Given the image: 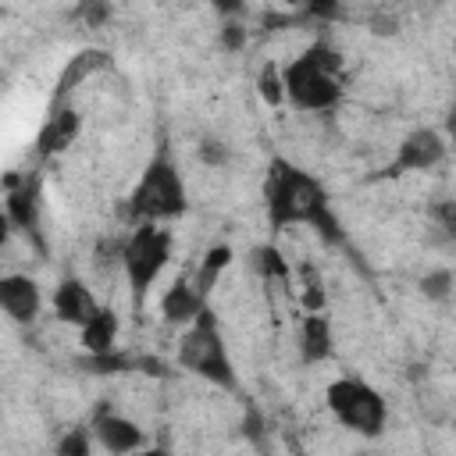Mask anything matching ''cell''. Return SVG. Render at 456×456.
<instances>
[{
    "label": "cell",
    "mask_w": 456,
    "mask_h": 456,
    "mask_svg": "<svg viewBox=\"0 0 456 456\" xmlns=\"http://www.w3.org/2000/svg\"><path fill=\"white\" fill-rule=\"evenodd\" d=\"M267 221L271 232H281L289 224H310L331 246L346 239L324 185L285 157H274L267 171Z\"/></svg>",
    "instance_id": "obj_1"
},
{
    "label": "cell",
    "mask_w": 456,
    "mask_h": 456,
    "mask_svg": "<svg viewBox=\"0 0 456 456\" xmlns=\"http://www.w3.org/2000/svg\"><path fill=\"white\" fill-rule=\"evenodd\" d=\"M342 53L317 39L310 43L299 57H292L281 68V82H285V100L296 110H331L342 100Z\"/></svg>",
    "instance_id": "obj_2"
},
{
    "label": "cell",
    "mask_w": 456,
    "mask_h": 456,
    "mask_svg": "<svg viewBox=\"0 0 456 456\" xmlns=\"http://www.w3.org/2000/svg\"><path fill=\"white\" fill-rule=\"evenodd\" d=\"M189 207V192H185V182H182V171L178 164L160 150L146 171L139 175V182L132 185L128 192V217L135 224H164V221H175L182 217Z\"/></svg>",
    "instance_id": "obj_3"
},
{
    "label": "cell",
    "mask_w": 456,
    "mask_h": 456,
    "mask_svg": "<svg viewBox=\"0 0 456 456\" xmlns=\"http://www.w3.org/2000/svg\"><path fill=\"white\" fill-rule=\"evenodd\" d=\"M178 367H185L189 374L217 385V388H235V363L224 349V338H221V324L214 317V310L207 306L189 328L185 335L178 338Z\"/></svg>",
    "instance_id": "obj_4"
},
{
    "label": "cell",
    "mask_w": 456,
    "mask_h": 456,
    "mask_svg": "<svg viewBox=\"0 0 456 456\" xmlns=\"http://www.w3.org/2000/svg\"><path fill=\"white\" fill-rule=\"evenodd\" d=\"M324 403H328L331 417L342 428H349V431H356L363 438H378L385 431V424H388L385 395L374 385L360 381V378H335L324 388Z\"/></svg>",
    "instance_id": "obj_5"
},
{
    "label": "cell",
    "mask_w": 456,
    "mask_h": 456,
    "mask_svg": "<svg viewBox=\"0 0 456 456\" xmlns=\"http://www.w3.org/2000/svg\"><path fill=\"white\" fill-rule=\"evenodd\" d=\"M171 232L160 224H135L132 235H125V249H121V271L128 278L132 289V303L139 306L142 296L150 292V285L164 274L167 260H171Z\"/></svg>",
    "instance_id": "obj_6"
},
{
    "label": "cell",
    "mask_w": 456,
    "mask_h": 456,
    "mask_svg": "<svg viewBox=\"0 0 456 456\" xmlns=\"http://www.w3.org/2000/svg\"><path fill=\"white\" fill-rule=\"evenodd\" d=\"M445 150H449L445 135H442L438 128H431V125H420V128L406 132V139L399 142V150H395V157L388 160L385 175L431 171V167H438V164L445 160Z\"/></svg>",
    "instance_id": "obj_7"
},
{
    "label": "cell",
    "mask_w": 456,
    "mask_h": 456,
    "mask_svg": "<svg viewBox=\"0 0 456 456\" xmlns=\"http://www.w3.org/2000/svg\"><path fill=\"white\" fill-rule=\"evenodd\" d=\"M89 428H93L96 445L110 456H135L139 449H146V431L118 410H100Z\"/></svg>",
    "instance_id": "obj_8"
},
{
    "label": "cell",
    "mask_w": 456,
    "mask_h": 456,
    "mask_svg": "<svg viewBox=\"0 0 456 456\" xmlns=\"http://www.w3.org/2000/svg\"><path fill=\"white\" fill-rule=\"evenodd\" d=\"M7 221L43 249V242H39V175L7 178Z\"/></svg>",
    "instance_id": "obj_9"
},
{
    "label": "cell",
    "mask_w": 456,
    "mask_h": 456,
    "mask_svg": "<svg viewBox=\"0 0 456 456\" xmlns=\"http://www.w3.org/2000/svg\"><path fill=\"white\" fill-rule=\"evenodd\" d=\"M53 314L64 321V324H75L78 331L100 314V303H96V296L89 292V285L82 281V278H75V274H64L61 281H57V289H53Z\"/></svg>",
    "instance_id": "obj_10"
},
{
    "label": "cell",
    "mask_w": 456,
    "mask_h": 456,
    "mask_svg": "<svg viewBox=\"0 0 456 456\" xmlns=\"http://www.w3.org/2000/svg\"><path fill=\"white\" fill-rule=\"evenodd\" d=\"M0 306L14 324H32L43 310V292L28 274H4L0 278Z\"/></svg>",
    "instance_id": "obj_11"
},
{
    "label": "cell",
    "mask_w": 456,
    "mask_h": 456,
    "mask_svg": "<svg viewBox=\"0 0 456 456\" xmlns=\"http://www.w3.org/2000/svg\"><path fill=\"white\" fill-rule=\"evenodd\" d=\"M78 132H82L78 110L68 107V103H64V107H53V110L46 114L39 135H36V157H39V160H50V157L64 153V150L78 139Z\"/></svg>",
    "instance_id": "obj_12"
},
{
    "label": "cell",
    "mask_w": 456,
    "mask_h": 456,
    "mask_svg": "<svg viewBox=\"0 0 456 456\" xmlns=\"http://www.w3.org/2000/svg\"><path fill=\"white\" fill-rule=\"evenodd\" d=\"M103 68H110V53L100 50V46H89V50H78L75 57H68V64H64V71H61V78H57V86H53L50 110H53V107H64L68 96H71L86 78L100 75Z\"/></svg>",
    "instance_id": "obj_13"
},
{
    "label": "cell",
    "mask_w": 456,
    "mask_h": 456,
    "mask_svg": "<svg viewBox=\"0 0 456 456\" xmlns=\"http://www.w3.org/2000/svg\"><path fill=\"white\" fill-rule=\"evenodd\" d=\"M207 310V296L192 285V278H175L167 292L160 296V317L164 324H192Z\"/></svg>",
    "instance_id": "obj_14"
},
{
    "label": "cell",
    "mask_w": 456,
    "mask_h": 456,
    "mask_svg": "<svg viewBox=\"0 0 456 456\" xmlns=\"http://www.w3.org/2000/svg\"><path fill=\"white\" fill-rule=\"evenodd\" d=\"M335 353V335H331V321L324 314H303L299 321V360L306 367L331 360Z\"/></svg>",
    "instance_id": "obj_15"
},
{
    "label": "cell",
    "mask_w": 456,
    "mask_h": 456,
    "mask_svg": "<svg viewBox=\"0 0 456 456\" xmlns=\"http://www.w3.org/2000/svg\"><path fill=\"white\" fill-rule=\"evenodd\" d=\"M114 338H118V314L110 306H100V314L78 331V342L86 353L100 356V353H114Z\"/></svg>",
    "instance_id": "obj_16"
},
{
    "label": "cell",
    "mask_w": 456,
    "mask_h": 456,
    "mask_svg": "<svg viewBox=\"0 0 456 456\" xmlns=\"http://www.w3.org/2000/svg\"><path fill=\"white\" fill-rule=\"evenodd\" d=\"M232 264V246H214L203 260H200V267H196V274H192V285L203 292V296H210V289L217 285V278H221V271Z\"/></svg>",
    "instance_id": "obj_17"
},
{
    "label": "cell",
    "mask_w": 456,
    "mask_h": 456,
    "mask_svg": "<svg viewBox=\"0 0 456 456\" xmlns=\"http://www.w3.org/2000/svg\"><path fill=\"white\" fill-rule=\"evenodd\" d=\"M428 217H431L435 242L456 246V200H438V203H431V207H428Z\"/></svg>",
    "instance_id": "obj_18"
},
{
    "label": "cell",
    "mask_w": 456,
    "mask_h": 456,
    "mask_svg": "<svg viewBox=\"0 0 456 456\" xmlns=\"http://www.w3.org/2000/svg\"><path fill=\"white\" fill-rule=\"evenodd\" d=\"M452 292H456V274L449 267H435L420 278V296L431 303H445Z\"/></svg>",
    "instance_id": "obj_19"
},
{
    "label": "cell",
    "mask_w": 456,
    "mask_h": 456,
    "mask_svg": "<svg viewBox=\"0 0 456 456\" xmlns=\"http://www.w3.org/2000/svg\"><path fill=\"white\" fill-rule=\"evenodd\" d=\"M249 256H253V271H260L264 278L289 281V264H285V256H281L274 246H256Z\"/></svg>",
    "instance_id": "obj_20"
},
{
    "label": "cell",
    "mask_w": 456,
    "mask_h": 456,
    "mask_svg": "<svg viewBox=\"0 0 456 456\" xmlns=\"http://www.w3.org/2000/svg\"><path fill=\"white\" fill-rule=\"evenodd\" d=\"M78 367H82V370H89V374H121V370H128V367H132V360H128V356H121L118 349H114V353H100V356L86 353V356L78 360Z\"/></svg>",
    "instance_id": "obj_21"
},
{
    "label": "cell",
    "mask_w": 456,
    "mask_h": 456,
    "mask_svg": "<svg viewBox=\"0 0 456 456\" xmlns=\"http://www.w3.org/2000/svg\"><path fill=\"white\" fill-rule=\"evenodd\" d=\"M93 428H71L57 438V456H89L93 452Z\"/></svg>",
    "instance_id": "obj_22"
},
{
    "label": "cell",
    "mask_w": 456,
    "mask_h": 456,
    "mask_svg": "<svg viewBox=\"0 0 456 456\" xmlns=\"http://www.w3.org/2000/svg\"><path fill=\"white\" fill-rule=\"evenodd\" d=\"M256 89H260V96L271 103V107H278L281 100H285V82H281V68L278 64H267L264 71H260V82H256Z\"/></svg>",
    "instance_id": "obj_23"
},
{
    "label": "cell",
    "mask_w": 456,
    "mask_h": 456,
    "mask_svg": "<svg viewBox=\"0 0 456 456\" xmlns=\"http://www.w3.org/2000/svg\"><path fill=\"white\" fill-rule=\"evenodd\" d=\"M303 310L306 314H321V306H324V289H321V278H317V271L310 267V264H303Z\"/></svg>",
    "instance_id": "obj_24"
},
{
    "label": "cell",
    "mask_w": 456,
    "mask_h": 456,
    "mask_svg": "<svg viewBox=\"0 0 456 456\" xmlns=\"http://www.w3.org/2000/svg\"><path fill=\"white\" fill-rule=\"evenodd\" d=\"M200 160L210 164V167H221V164H228V150L217 139H203L200 142Z\"/></svg>",
    "instance_id": "obj_25"
},
{
    "label": "cell",
    "mask_w": 456,
    "mask_h": 456,
    "mask_svg": "<svg viewBox=\"0 0 456 456\" xmlns=\"http://www.w3.org/2000/svg\"><path fill=\"white\" fill-rule=\"evenodd\" d=\"M242 43H246V28L235 25V21H224L221 25V46L224 50H242Z\"/></svg>",
    "instance_id": "obj_26"
},
{
    "label": "cell",
    "mask_w": 456,
    "mask_h": 456,
    "mask_svg": "<svg viewBox=\"0 0 456 456\" xmlns=\"http://www.w3.org/2000/svg\"><path fill=\"white\" fill-rule=\"evenodd\" d=\"M445 135H449V142H456V107L445 114Z\"/></svg>",
    "instance_id": "obj_27"
},
{
    "label": "cell",
    "mask_w": 456,
    "mask_h": 456,
    "mask_svg": "<svg viewBox=\"0 0 456 456\" xmlns=\"http://www.w3.org/2000/svg\"><path fill=\"white\" fill-rule=\"evenodd\" d=\"M135 456H171V452H167L164 445H146V449H139Z\"/></svg>",
    "instance_id": "obj_28"
}]
</instances>
